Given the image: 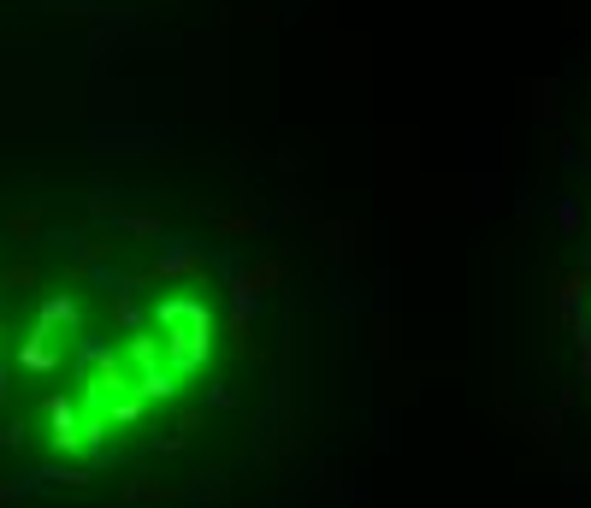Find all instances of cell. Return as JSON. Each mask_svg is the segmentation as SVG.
<instances>
[{
	"label": "cell",
	"instance_id": "cell-1",
	"mask_svg": "<svg viewBox=\"0 0 591 508\" xmlns=\"http://www.w3.org/2000/svg\"><path fill=\"white\" fill-rule=\"evenodd\" d=\"M160 325H166V337H160V349L172 355V373H190L207 361V343H213V319L201 302L190 296H172V302H160Z\"/></svg>",
	"mask_w": 591,
	"mask_h": 508
},
{
	"label": "cell",
	"instance_id": "cell-2",
	"mask_svg": "<svg viewBox=\"0 0 591 508\" xmlns=\"http://www.w3.org/2000/svg\"><path fill=\"white\" fill-rule=\"evenodd\" d=\"M48 414H54V444H60V449H77V444H83V426H77V408H71L66 396H54V402H48Z\"/></svg>",
	"mask_w": 591,
	"mask_h": 508
},
{
	"label": "cell",
	"instance_id": "cell-3",
	"mask_svg": "<svg viewBox=\"0 0 591 508\" xmlns=\"http://www.w3.org/2000/svg\"><path fill=\"white\" fill-rule=\"evenodd\" d=\"M18 361H24V367H30V373H48V367H54V349H48V343H42V331H36V337H30V343H24V349H18Z\"/></svg>",
	"mask_w": 591,
	"mask_h": 508
},
{
	"label": "cell",
	"instance_id": "cell-4",
	"mask_svg": "<svg viewBox=\"0 0 591 508\" xmlns=\"http://www.w3.org/2000/svg\"><path fill=\"white\" fill-rule=\"evenodd\" d=\"M71 319H77L71 302H48V308H42V325H71Z\"/></svg>",
	"mask_w": 591,
	"mask_h": 508
},
{
	"label": "cell",
	"instance_id": "cell-5",
	"mask_svg": "<svg viewBox=\"0 0 591 508\" xmlns=\"http://www.w3.org/2000/svg\"><path fill=\"white\" fill-rule=\"evenodd\" d=\"M580 373L591 379V337H586V331H580Z\"/></svg>",
	"mask_w": 591,
	"mask_h": 508
}]
</instances>
